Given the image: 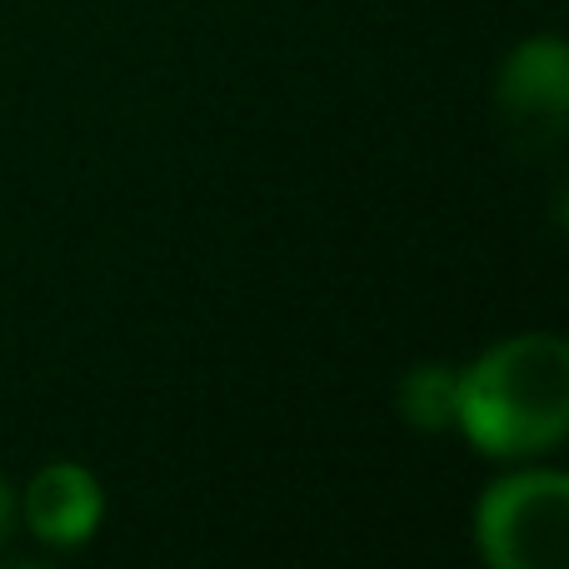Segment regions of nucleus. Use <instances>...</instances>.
Segmentation results:
<instances>
[{"label":"nucleus","instance_id":"1","mask_svg":"<svg viewBox=\"0 0 569 569\" xmlns=\"http://www.w3.org/2000/svg\"><path fill=\"white\" fill-rule=\"evenodd\" d=\"M455 430L485 460H540L569 430V345L555 330H525L460 365Z\"/></svg>","mask_w":569,"mask_h":569},{"label":"nucleus","instance_id":"2","mask_svg":"<svg viewBox=\"0 0 569 569\" xmlns=\"http://www.w3.org/2000/svg\"><path fill=\"white\" fill-rule=\"evenodd\" d=\"M475 550L490 569H560L569 550V475L520 460L475 500Z\"/></svg>","mask_w":569,"mask_h":569},{"label":"nucleus","instance_id":"3","mask_svg":"<svg viewBox=\"0 0 569 569\" xmlns=\"http://www.w3.org/2000/svg\"><path fill=\"white\" fill-rule=\"evenodd\" d=\"M20 495V525L36 535L46 550H80L106 525V485L90 465L56 460L40 465Z\"/></svg>","mask_w":569,"mask_h":569},{"label":"nucleus","instance_id":"4","mask_svg":"<svg viewBox=\"0 0 569 569\" xmlns=\"http://www.w3.org/2000/svg\"><path fill=\"white\" fill-rule=\"evenodd\" d=\"M500 106L510 120L535 130H560L569 110V46L555 30L530 36L500 66Z\"/></svg>","mask_w":569,"mask_h":569},{"label":"nucleus","instance_id":"5","mask_svg":"<svg viewBox=\"0 0 569 569\" xmlns=\"http://www.w3.org/2000/svg\"><path fill=\"white\" fill-rule=\"evenodd\" d=\"M455 400H460V365H445V360L410 365V370L400 375V385H395V410H400V420L425 435L455 430Z\"/></svg>","mask_w":569,"mask_h":569},{"label":"nucleus","instance_id":"6","mask_svg":"<svg viewBox=\"0 0 569 569\" xmlns=\"http://www.w3.org/2000/svg\"><path fill=\"white\" fill-rule=\"evenodd\" d=\"M16 520H20V495H16V485L0 475V545H6V535L16 530Z\"/></svg>","mask_w":569,"mask_h":569}]
</instances>
